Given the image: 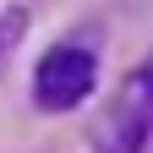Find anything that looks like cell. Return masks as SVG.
I'll return each mask as SVG.
<instances>
[{"label": "cell", "mask_w": 153, "mask_h": 153, "mask_svg": "<svg viewBox=\"0 0 153 153\" xmlns=\"http://www.w3.org/2000/svg\"><path fill=\"white\" fill-rule=\"evenodd\" d=\"M153 142V66H137L115 88L109 109L99 115V148L104 153H148Z\"/></svg>", "instance_id": "6da1fadb"}, {"label": "cell", "mask_w": 153, "mask_h": 153, "mask_svg": "<svg viewBox=\"0 0 153 153\" xmlns=\"http://www.w3.org/2000/svg\"><path fill=\"white\" fill-rule=\"evenodd\" d=\"M93 76H99V60H93L82 44H55V49L38 55V66H33V99L49 115L76 109L93 93Z\"/></svg>", "instance_id": "7a4b0ae2"}]
</instances>
